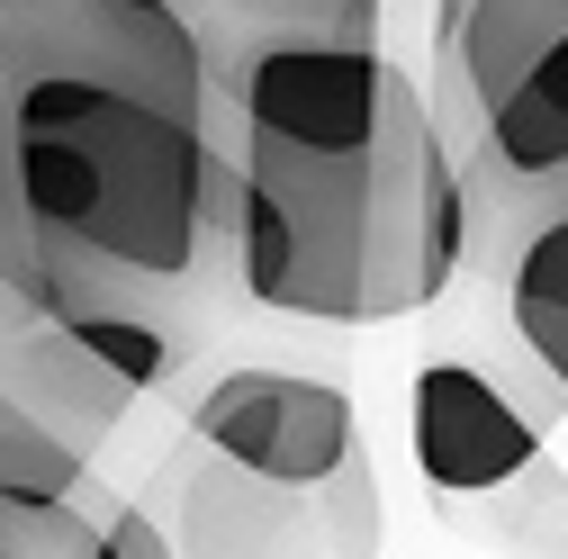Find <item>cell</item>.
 Masks as SVG:
<instances>
[{
    "instance_id": "obj_1",
    "label": "cell",
    "mask_w": 568,
    "mask_h": 559,
    "mask_svg": "<svg viewBox=\"0 0 568 559\" xmlns=\"http://www.w3.org/2000/svg\"><path fill=\"white\" fill-rule=\"evenodd\" d=\"M0 118L37 271L226 289L235 109L172 0H0Z\"/></svg>"
},
{
    "instance_id": "obj_2",
    "label": "cell",
    "mask_w": 568,
    "mask_h": 559,
    "mask_svg": "<svg viewBox=\"0 0 568 559\" xmlns=\"http://www.w3.org/2000/svg\"><path fill=\"white\" fill-rule=\"evenodd\" d=\"M235 109L226 280L307 325L424 316L469 271V199L424 82L388 45L253 37L217 73Z\"/></svg>"
},
{
    "instance_id": "obj_3",
    "label": "cell",
    "mask_w": 568,
    "mask_h": 559,
    "mask_svg": "<svg viewBox=\"0 0 568 559\" xmlns=\"http://www.w3.org/2000/svg\"><path fill=\"white\" fill-rule=\"evenodd\" d=\"M424 109L452 145L469 235L568 181V0H434Z\"/></svg>"
},
{
    "instance_id": "obj_4",
    "label": "cell",
    "mask_w": 568,
    "mask_h": 559,
    "mask_svg": "<svg viewBox=\"0 0 568 559\" xmlns=\"http://www.w3.org/2000/svg\"><path fill=\"white\" fill-rule=\"evenodd\" d=\"M163 532L172 559H379V478L371 451L325 487H271L181 443L163 460Z\"/></svg>"
},
{
    "instance_id": "obj_5",
    "label": "cell",
    "mask_w": 568,
    "mask_h": 559,
    "mask_svg": "<svg viewBox=\"0 0 568 559\" xmlns=\"http://www.w3.org/2000/svg\"><path fill=\"white\" fill-rule=\"evenodd\" d=\"M190 443L271 487H325L362 460V406L325 370H280V362H226L190 397Z\"/></svg>"
},
{
    "instance_id": "obj_6",
    "label": "cell",
    "mask_w": 568,
    "mask_h": 559,
    "mask_svg": "<svg viewBox=\"0 0 568 559\" xmlns=\"http://www.w3.org/2000/svg\"><path fill=\"white\" fill-rule=\"evenodd\" d=\"M541 434H550V415H541L524 388H506L487 362L434 353V362L415 370L406 443H415V469H424V487H434L443 506L506 487L524 460H541Z\"/></svg>"
},
{
    "instance_id": "obj_7",
    "label": "cell",
    "mask_w": 568,
    "mask_h": 559,
    "mask_svg": "<svg viewBox=\"0 0 568 559\" xmlns=\"http://www.w3.org/2000/svg\"><path fill=\"white\" fill-rule=\"evenodd\" d=\"M469 262L506 289V325L524 362L568 397V181L515 217H496L487 235H469Z\"/></svg>"
},
{
    "instance_id": "obj_8",
    "label": "cell",
    "mask_w": 568,
    "mask_h": 559,
    "mask_svg": "<svg viewBox=\"0 0 568 559\" xmlns=\"http://www.w3.org/2000/svg\"><path fill=\"white\" fill-rule=\"evenodd\" d=\"M0 379H10L19 397H28V415L63 443V451H82V460H100L118 434H126V415H135V388L118 379V370H100L73 334H54L45 316L0 353Z\"/></svg>"
},
{
    "instance_id": "obj_9",
    "label": "cell",
    "mask_w": 568,
    "mask_h": 559,
    "mask_svg": "<svg viewBox=\"0 0 568 559\" xmlns=\"http://www.w3.org/2000/svg\"><path fill=\"white\" fill-rule=\"evenodd\" d=\"M0 559H172L154 506L82 478L73 497H0Z\"/></svg>"
},
{
    "instance_id": "obj_10",
    "label": "cell",
    "mask_w": 568,
    "mask_h": 559,
    "mask_svg": "<svg viewBox=\"0 0 568 559\" xmlns=\"http://www.w3.org/2000/svg\"><path fill=\"white\" fill-rule=\"evenodd\" d=\"M443 524L469 532V541L496 550V559H568V469L541 451V460H524L506 487H487V497H452Z\"/></svg>"
},
{
    "instance_id": "obj_11",
    "label": "cell",
    "mask_w": 568,
    "mask_h": 559,
    "mask_svg": "<svg viewBox=\"0 0 568 559\" xmlns=\"http://www.w3.org/2000/svg\"><path fill=\"white\" fill-rule=\"evenodd\" d=\"M172 10L207 37V54H217V73H226V54L253 45V37H352V45H379L388 0H172Z\"/></svg>"
},
{
    "instance_id": "obj_12",
    "label": "cell",
    "mask_w": 568,
    "mask_h": 559,
    "mask_svg": "<svg viewBox=\"0 0 568 559\" xmlns=\"http://www.w3.org/2000/svg\"><path fill=\"white\" fill-rule=\"evenodd\" d=\"M82 478H100L82 451H63L37 415H28V397L0 379V497H73Z\"/></svg>"
},
{
    "instance_id": "obj_13",
    "label": "cell",
    "mask_w": 568,
    "mask_h": 559,
    "mask_svg": "<svg viewBox=\"0 0 568 559\" xmlns=\"http://www.w3.org/2000/svg\"><path fill=\"white\" fill-rule=\"evenodd\" d=\"M0 280H37V235L19 217V172H10V118H0Z\"/></svg>"
}]
</instances>
